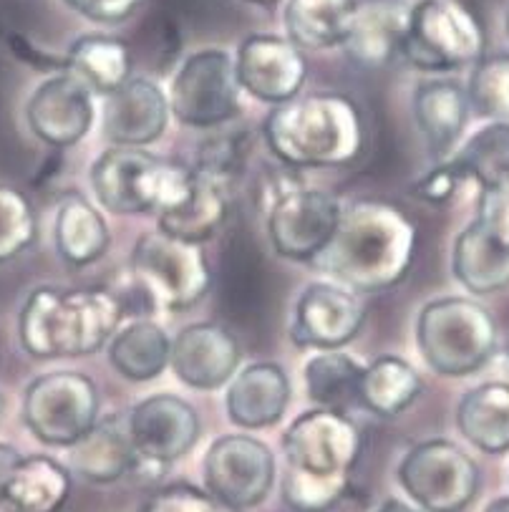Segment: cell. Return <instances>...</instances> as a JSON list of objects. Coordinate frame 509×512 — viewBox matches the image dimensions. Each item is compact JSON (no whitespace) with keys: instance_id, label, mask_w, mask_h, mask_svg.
Wrapping results in <instances>:
<instances>
[{"instance_id":"obj_21","label":"cell","mask_w":509,"mask_h":512,"mask_svg":"<svg viewBox=\"0 0 509 512\" xmlns=\"http://www.w3.org/2000/svg\"><path fill=\"white\" fill-rule=\"evenodd\" d=\"M69 465L84 480L109 485L132 475L139 465V454L129 432V417L109 414L69 447Z\"/></svg>"},{"instance_id":"obj_10","label":"cell","mask_w":509,"mask_h":512,"mask_svg":"<svg viewBox=\"0 0 509 512\" xmlns=\"http://www.w3.org/2000/svg\"><path fill=\"white\" fill-rule=\"evenodd\" d=\"M399 482L424 512H464L479 492L477 462L449 439L416 444L399 465Z\"/></svg>"},{"instance_id":"obj_35","label":"cell","mask_w":509,"mask_h":512,"mask_svg":"<svg viewBox=\"0 0 509 512\" xmlns=\"http://www.w3.org/2000/svg\"><path fill=\"white\" fill-rule=\"evenodd\" d=\"M467 94L479 117L509 122V53H494L477 61L472 66Z\"/></svg>"},{"instance_id":"obj_16","label":"cell","mask_w":509,"mask_h":512,"mask_svg":"<svg viewBox=\"0 0 509 512\" xmlns=\"http://www.w3.org/2000/svg\"><path fill=\"white\" fill-rule=\"evenodd\" d=\"M26 119L31 132L48 147H74L94 124V89L66 69L33 91Z\"/></svg>"},{"instance_id":"obj_26","label":"cell","mask_w":509,"mask_h":512,"mask_svg":"<svg viewBox=\"0 0 509 512\" xmlns=\"http://www.w3.org/2000/svg\"><path fill=\"white\" fill-rule=\"evenodd\" d=\"M230 212V187L195 172V190L174 210L159 215V230L187 243L205 245L220 233Z\"/></svg>"},{"instance_id":"obj_29","label":"cell","mask_w":509,"mask_h":512,"mask_svg":"<svg viewBox=\"0 0 509 512\" xmlns=\"http://www.w3.org/2000/svg\"><path fill=\"white\" fill-rule=\"evenodd\" d=\"M109 361L124 379L152 381L172 361V341L159 323L134 321L111 338Z\"/></svg>"},{"instance_id":"obj_47","label":"cell","mask_w":509,"mask_h":512,"mask_svg":"<svg viewBox=\"0 0 509 512\" xmlns=\"http://www.w3.org/2000/svg\"><path fill=\"white\" fill-rule=\"evenodd\" d=\"M507 31H509V21H507Z\"/></svg>"},{"instance_id":"obj_41","label":"cell","mask_w":509,"mask_h":512,"mask_svg":"<svg viewBox=\"0 0 509 512\" xmlns=\"http://www.w3.org/2000/svg\"><path fill=\"white\" fill-rule=\"evenodd\" d=\"M21 460H23V454L18 452L13 444L0 442V505H3V495H6V487H8V482H11L16 467L21 465Z\"/></svg>"},{"instance_id":"obj_40","label":"cell","mask_w":509,"mask_h":512,"mask_svg":"<svg viewBox=\"0 0 509 512\" xmlns=\"http://www.w3.org/2000/svg\"><path fill=\"white\" fill-rule=\"evenodd\" d=\"M71 11L96 23H121L132 16L144 0H63Z\"/></svg>"},{"instance_id":"obj_37","label":"cell","mask_w":509,"mask_h":512,"mask_svg":"<svg viewBox=\"0 0 509 512\" xmlns=\"http://www.w3.org/2000/svg\"><path fill=\"white\" fill-rule=\"evenodd\" d=\"M484 240L509 255V180L479 192L477 217L472 222Z\"/></svg>"},{"instance_id":"obj_46","label":"cell","mask_w":509,"mask_h":512,"mask_svg":"<svg viewBox=\"0 0 509 512\" xmlns=\"http://www.w3.org/2000/svg\"><path fill=\"white\" fill-rule=\"evenodd\" d=\"M3 407H6V399H3V391H0V414H3Z\"/></svg>"},{"instance_id":"obj_4","label":"cell","mask_w":509,"mask_h":512,"mask_svg":"<svg viewBox=\"0 0 509 512\" xmlns=\"http://www.w3.org/2000/svg\"><path fill=\"white\" fill-rule=\"evenodd\" d=\"M270 152L288 167H341L363 149V117L348 96H295L265 122Z\"/></svg>"},{"instance_id":"obj_13","label":"cell","mask_w":509,"mask_h":512,"mask_svg":"<svg viewBox=\"0 0 509 512\" xmlns=\"http://www.w3.org/2000/svg\"><path fill=\"white\" fill-rule=\"evenodd\" d=\"M205 487L217 505L245 512L258 507L275 485V457L260 439L227 434L205 454Z\"/></svg>"},{"instance_id":"obj_30","label":"cell","mask_w":509,"mask_h":512,"mask_svg":"<svg viewBox=\"0 0 509 512\" xmlns=\"http://www.w3.org/2000/svg\"><path fill=\"white\" fill-rule=\"evenodd\" d=\"M366 366L341 351H321L305 364V391L318 409L348 414L361 404V379Z\"/></svg>"},{"instance_id":"obj_27","label":"cell","mask_w":509,"mask_h":512,"mask_svg":"<svg viewBox=\"0 0 509 512\" xmlns=\"http://www.w3.org/2000/svg\"><path fill=\"white\" fill-rule=\"evenodd\" d=\"M356 8L358 0H288L285 33L303 51L343 46Z\"/></svg>"},{"instance_id":"obj_20","label":"cell","mask_w":509,"mask_h":512,"mask_svg":"<svg viewBox=\"0 0 509 512\" xmlns=\"http://www.w3.org/2000/svg\"><path fill=\"white\" fill-rule=\"evenodd\" d=\"M411 8L406 0H358L351 33L343 43L348 56L366 69L394 64L404 53Z\"/></svg>"},{"instance_id":"obj_7","label":"cell","mask_w":509,"mask_h":512,"mask_svg":"<svg viewBox=\"0 0 509 512\" xmlns=\"http://www.w3.org/2000/svg\"><path fill=\"white\" fill-rule=\"evenodd\" d=\"M129 275L149 306L164 311L192 308L212 286L202 245L172 238L159 227L137 240Z\"/></svg>"},{"instance_id":"obj_28","label":"cell","mask_w":509,"mask_h":512,"mask_svg":"<svg viewBox=\"0 0 509 512\" xmlns=\"http://www.w3.org/2000/svg\"><path fill=\"white\" fill-rule=\"evenodd\" d=\"M56 250L66 263L89 265L106 253L111 243L101 212L81 195H66L56 210Z\"/></svg>"},{"instance_id":"obj_33","label":"cell","mask_w":509,"mask_h":512,"mask_svg":"<svg viewBox=\"0 0 509 512\" xmlns=\"http://www.w3.org/2000/svg\"><path fill=\"white\" fill-rule=\"evenodd\" d=\"M452 270L474 296H489L509 286V255L484 240L474 225L464 227L454 243Z\"/></svg>"},{"instance_id":"obj_8","label":"cell","mask_w":509,"mask_h":512,"mask_svg":"<svg viewBox=\"0 0 509 512\" xmlns=\"http://www.w3.org/2000/svg\"><path fill=\"white\" fill-rule=\"evenodd\" d=\"M487 36L474 11L462 0H419L411 8L404 56L411 66L431 74L474 66L484 59Z\"/></svg>"},{"instance_id":"obj_15","label":"cell","mask_w":509,"mask_h":512,"mask_svg":"<svg viewBox=\"0 0 509 512\" xmlns=\"http://www.w3.org/2000/svg\"><path fill=\"white\" fill-rule=\"evenodd\" d=\"M129 432L139 454V467H164L184 457L200 437L195 407L174 394H154L129 412Z\"/></svg>"},{"instance_id":"obj_42","label":"cell","mask_w":509,"mask_h":512,"mask_svg":"<svg viewBox=\"0 0 509 512\" xmlns=\"http://www.w3.org/2000/svg\"><path fill=\"white\" fill-rule=\"evenodd\" d=\"M376 512H424V510H419V507L409 505V502H404V500H396V497H391V500L381 502V507H378Z\"/></svg>"},{"instance_id":"obj_5","label":"cell","mask_w":509,"mask_h":512,"mask_svg":"<svg viewBox=\"0 0 509 512\" xmlns=\"http://www.w3.org/2000/svg\"><path fill=\"white\" fill-rule=\"evenodd\" d=\"M91 187L114 215L169 212L195 190V169L167 162L142 147H111L91 167Z\"/></svg>"},{"instance_id":"obj_18","label":"cell","mask_w":509,"mask_h":512,"mask_svg":"<svg viewBox=\"0 0 509 512\" xmlns=\"http://www.w3.org/2000/svg\"><path fill=\"white\" fill-rule=\"evenodd\" d=\"M240 364V344L220 323H192L172 341V371L200 391L225 386Z\"/></svg>"},{"instance_id":"obj_22","label":"cell","mask_w":509,"mask_h":512,"mask_svg":"<svg viewBox=\"0 0 509 512\" xmlns=\"http://www.w3.org/2000/svg\"><path fill=\"white\" fill-rule=\"evenodd\" d=\"M290 404V381L278 364L260 361L232 379L225 396L227 417L242 429H265L283 419Z\"/></svg>"},{"instance_id":"obj_38","label":"cell","mask_w":509,"mask_h":512,"mask_svg":"<svg viewBox=\"0 0 509 512\" xmlns=\"http://www.w3.org/2000/svg\"><path fill=\"white\" fill-rule=\"evenodd\" d=\"M142 512H217V502L210 492H202L192 485H169L154 492L144 502Z\"/></svg>"},{"instance_id":"obj_36","label":"cell","mask_w":509,"mask_h":512,"mask_svg":"<svg viewBox=\"0 0 509 512\" xmlns=\"http://www.w3.org/2000/svg\"><path fill=\"white\" fill-rule=\"evenodd\" d=\"M36 233L38 220L31 200L16 187L0 185V265L31 248Z\"/></svg>"},{"instance_id":"obj_9","label":"cell","mask_w":509,"mask_h":512,"mask_svg":"<svg viewBox=\"0 0 509 512\" xmlns=\"http://www.w3.org/2000/svg\"><path fill=\"white\" fill-rule=\"evenodd\" d=\"M23 422L38 442L69 449L99 422L96 384L79 371L38 376L23 394Z\"/></svg>"},{"instance_id":"obj_6","label":"cell","mask_w":509,"mask_h":512,"mask_svg":"<svg viewBox=\"0 0 509 512\" xmlns=\"http://www.w3.org/2000/svg\"><path fill=\"white\" fill-rule=\"evenodd\" d=\"M416 344L426 364L441 376H469L494 359L497 323L472 298L426 303L416 323Z\"/></svg>"},{"instance_id":"obj_17","label":"cell","mask_w":509,"mask_h":512,"mask_svg":"<svg viewBox=\"0 0 509 512\" xmlns=\"http://www.w3.org/2000/svg\"><path fill=\"white\" fill-rule=\"evenodd\" d=\"M363 326V306L346 286L310 283L295 306L290 338L303 349L336 351L351 344Z\"/></svg>"},{"instance_id":"obj_12","label":"cell","mask_w":509,"mask_h":512,"mask_svg":"<svg viewBox=\"0 0 509 512\" xmlns=\"http://www.w3.org/2000/svg\"><path fill=\"white\" fill-rule=\"evenodd\" d=\"M240 89L230 53L222 48H202L192 53L174 76L169 109L187 127H220L240 111Z\"/></svg>"},{"instance_id":"obj_24","label":"cell","mask_w":509,"mask_h":512,"mask_svg":"<svg viewBox=\"0 0 509 512\" xmlns=\"http://www.w3.org/2000/svg\"><path fill=\"white\" fill-rule=\"evenodd\" d=\"M457 427L484 454L509 452L507 381L492 379L467 391L457 409Z\"/></svg>"},{"instance_id":"obj_3","label":"cell","mask_w":509,"mask_h":512,"mask_svg":"<svg viewBox=\"0 0 509 512\" xmlns=\"http://www.w3.org/2000/svg\"><path fill=\"white\" fill-rule=\"evenodd\" d=\"M124 301L106 288H36L18 318V336L33 359L96 354L116 336Z\"/></svg>"},{"instance_id":"obj_34","label":"cell","mask_w":509,"mask_h":512,"mask_svg":"<svg viewBox=\"0 0 509 512\" xmlns=\"http://www.w3.org/2000/svg\"><path fill=\"white\" fill-rule=\"evenodd\" d=\"M464 180H474L482 190L509 180V122H489L477 129L452 157Z\"/></svg>"},{"instance_id":"obj_25","label":"cell","mask_w":509,"mask_h":512,"mask_svg":"<svg viewBox=\"0 0 509 512\" xmlns=\"http://www.w3.org/2000/svg\"><path fill=\"white\" fill-rule=\"evenodd\" d=\"M71 495V472L61 462L33 454L23 457L3 495L6 512H61Z\"/></svg>"},{"instance_id":"obj_1","label":"cell","mask_w":509,"mask_h":512,"mask_svg":"<svg viewBox=\"0 0 509 512\" xmlns=\"http://www.w3.org/2000/svg\"><path fill=\"white\" fill-rule=\"evenodd\" d=\"M416 253V227L394 205L358 200L343 210L336 235L313 265L353 291L376 293L409 273Z\"/></svg>"},{"instance_id":"obj_39","label":"cell","mask_w":509,"mask_h":512,"mask_svg":"<svg viewBox=\"0 0 509 512\" xmlns=\"http://www.w3.org/2000/svg\"><path fill=\"white\" fill-rule=\"evenodd\" d=\"M459 182H464L462 172L452 164V159L436 164L431 172H426L419 182L414 185V195L421 202H431V205H444L454 197Z\"/></svg>"},{"instance_id":"obj_45","label":"cell","mask_w":509,"mask_h":512,"mask_svg":"<svg viewBox=\"0 0 509 512\" xmlns=\"http://www.w3.org/2000/svg\"><path fill=\"white\" fill-rule=\"evenodd\" d=\"M247 3H258V6H273L275 0H247Z\"/></svg>"},{"instance_id":"obj_11","label":"cell","mask_w":509,"mask_h":512,"mask_svg":"<svg viewBox=\"0 0 509 512\" xmlns=\"http://www.w3.org/2000/svg\"><path fill=\"white\" fill-rule=\"evenodd\" d=\"M338 197L300 185L268 192V235L275 253L298 263H313L328 248L341 222Z\"/></svg>"},{"instance_id":"obj_23","label":"cell","mask_w":509,"mask_h":512,"mask_svg":"<svg viewBox=\"0 0 509 512\" xmlns=\"http://www.w3.org/2000/svg\"><path fill=\"white\" fill-rule=\"evenodd\" d=\"M467 89L449 79H431L416 89L414 119L434 157H447L469 122Z\"/></svg>"},{"instance_id":"obj_31","label":"cell","mask_w":509,"mask_h":512,"mask_svg":"<svg viewBox=\"0 0 509 512\" xmlns=\"http://www.w3.org/2000/svg\"><path fill=\"white\" fill-rule=\"evenodd\" d=\"M421 394V376L399 356H378L363 369L361 404L378 417H399Z\"/></svg>"},{"instance_id":"obj_14","label":"cell","mask_w":509,"mask_h":512,"mask_svg":"<svg viewBox=\"0 0 509 512\" xmlns=\"http://www.w3.org/2000/svg\"><path fill=\"white\" fill-rule=\"evenodd\" d=\"M237 81L242 91L265 104H288L300 94L308 76L303 48L290 38L255 33L240 43L235 56Z\"/></svg>"},{"instance_id":"obj_2","label":"cell","mask_w":509,"mask_h":512,"mask_svg":"<svg viewBox=\"0 0 509 512\" xmlns=\"http://www.w3.org/2000/svg\"><path fill=\"white\" fill-rule=\"evenodd\" d=\"M361 447V432L348 414L328 409L300 414L283 437L288 462L283 500L295 512L333 510L346 497Z\"/></svg>"},{"instance_id":"obj_44","label":"cell","mask_w":509,"mask_h":512,"mask_svg":"<svg viewBox=\"0 0 509 512\" xmlns=\"http://www.w3.org/2000/svg\"><path fill=\"white\" fill-rule=\"evenodd\" d=\"M502 379L509 384V356H504V361H502Z\"/></svg>"},{"instance_id":"obj_32","label":"cell","mask_w":509,"mask_h":512,"mask_svg":"<svg viewBox=\"0 0 509 512\" xmlns=\"http://www.w3.org/2000/svg\"><path fill=\"white\" fill-rule=\"evenodd\" d=\"M66 69L86 81L94 91L109 96L119 86L132 79V56L124 41L101 33L79 38L69 48L66 56Z\"/></svg>"},{"instance_id":"obj_19","label":"cell","mask_w":509,"mask_h":512,"mask_svg":"<svg viewBox=\"0 0 509 512\" xmlns=\"http://www.w3.org/2000/svg\"><path fill=\"white\" fill-rule=\"evenodd\" d=\"M169 99L154 81L129 79L104 101V134L114 147H147L167 129Z\"/></svg>"},{"instance_id":"obj_43","label":"cell","mask_w":509,"mask_h":512,"mask_svg":"<svg viewBox=\"0 0 509 512\" xmlns=\"http://www.w3.org/2000/svg\"><path fill=\"white\" fill-rule=\"evenodd\" d=\"M484 512H509V497H497L494 502H489Z\"/></svg>"}]
</instances>
